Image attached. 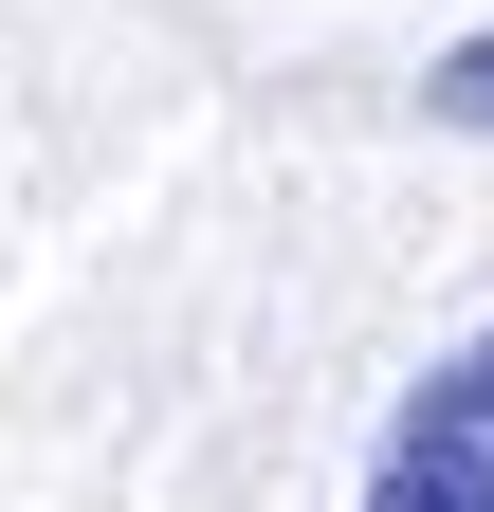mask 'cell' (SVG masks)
Returning <instances> with one entry per match:
<instances>
[{"mask_svg":"<svg viewBox=\"0 0 494 512\" xmlns=\"http://www.w3.org/2000/svg\"><path fill=\"white\" fill-rule=\"evenodd\" d=\"M366 512H494V330L421 384L385 421V458H366Z\"/></svg>","mask_w":494,"mask_h":512,"instance_id":"1","label":"cell"},{"mask_svg":"<svg viewBox=\"0 0 494 512\" xmlns=\"http://www.w3.org/2000/svg\"><path fill=\"white\" fill-rule=\"evenodd\" d=\"M440 110H458V128H494V37H476V55H440Z\"/></svg>","mask_w":494,"mask_h":512,"instance_id":"2","label":"cell"}]
</instances>
